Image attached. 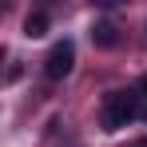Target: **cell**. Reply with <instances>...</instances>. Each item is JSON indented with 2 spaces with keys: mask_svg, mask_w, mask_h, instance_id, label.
<instances>
[{
  "mask_svg": "<svg viewBox=\"0 0 147 147\" xmlns=\"http://www.w3.org/2000/svg\"><path fill=\"white\" fill-rule=\"evenodd\" d=\"M139 115H147L139 92H111V96L103 99L99 123H103V131H119V127H127V123L139 119Z\"/></svg>",
  "mask_w": 147,
  "mask_h": 147,
  "instance_id": "cell-1",
  "label": "cell"
},
{
  "mask_svg": "<svg viewBox=\"0 0 147 147\" xmlns=\"http://www.w3.org/2000/svg\"><path fill=\"white\" fill-rule=\"evenodd\" d=\"M76 68V44L72 40H56L48 52V60H44V76L48 80H64V76Z\"/></svg>",
  "mask_w": 147,
  "mask_h": 147,
  "instance_id": "cell-2",
  "label": "cell"
},
{
  "mask_svg": "<svg viewBox=\"0 0 147 147\" xmlns=\"http://www.w3.org/2000/svg\"><path fill=\"white\" fill-rule=\"evenodd\" d=\"M92 44H96V48H115V44H119L115 24H111V20H96V24H92Z\"/></svg>",
  "mask_w": 147,
  "mask_h": 147,
  "instance_id": "cell-3",
  "label": "cell"
},
{
  "mask_svg": "<svg viewBox=\"0 0 147 147\" xmlns=\"http://www.w3.org/2000/svg\"><path fill=\"white\" fill-rule=\"evenodd\" d=\"M44 32H48V12H28V20H24V36L40 40Z\"/></svg>",
  "mask_w": 147,
  "mask_h": 147,
  "instance_id": "cell-4",
  "label": "cell"
},
{
  "mask_svg": "<svg viewBox=\"0 0 147 147\" xmlns=\"http://www.w3.org/2000/svg\"><path fill=\"white\" fill-rule=\"evenodd\" d=\"M135 92H139V96H147V76L139 80V88H135Z\"/></svg>",
  "mask_w": 147,
  "mask_h": 147,
  "instance_id": "cell-5",
  "label": "cell"
},
{
  "mask_svg": "<svg viewBox=\"0 0 147 147\" xmlns=\"http://www.w3.org/2000/svg\"><path fill=\"white\" fill-rule=\"evenodd\" d=\"M131 147H147V139H139V143H131Z\"/></svg>",
  "mask_w": 147,
  "mask_h": 147,
  "instance_id": "cell-6",
  "label": "cell"
}]
</instances>
